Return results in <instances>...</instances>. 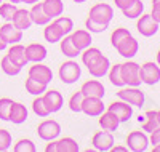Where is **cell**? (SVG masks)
I'll use <instances>...</instances> for the list:
<instances>
[{"label":"cell","mask_w":160,"mask_h":152,"mask_svg":"<svg viewBox=\"0 0 160 152\" xmlns=\"http://www.w3.org/2000/svg\"><path fill=\"white\" fill-rule=\"evenodd\" d=\"M8 58L15 63L18 67H24L26 64H28V56H26V47L21 45V43H13L8 50Z\"/></svg>","instance_id":"obj_18"},{"label":"cell","mask_w":160,"mask_h":152,"mask_svg":"<svg viewBox=\"0 0 160 152\" xmlns=\"http://www.w3.org/2000/svg\"><path fill=\"white\" fill-rule=\"evenodd\" d=\"M109 67H111L109 58L102 54V58H101L98 63H95L91 67H88V72H90V75H93L95 79H101V77H104V75H108Z\"/></svg>","instance_id":"obj_25"},{"label":"cell","mask_w":160,"mask_h":152,"mask_svg":"<svg viewBox=\"0 0 160 152\" xmlns=\"http://www.w3.org/2000/svg\"><path fill=\"white\" fill-rule=\"evenodd\" d=\"M13 99L10 98H0V120H10V109H11Z\"/></svg>","instance_id":"obj_41"},{"label":"cell","mask_w":160,"mask_h":152,"mask_svg":"<svg viewBox=\"0 0 160 152\" xmlns=\"http://www.w3.org/2000/svg\"><path fill=\"white\" fill-rule=\"evenodd\" d=\"M135 0H114V3H115V7L122 11V10H125L130 3H133Z\"/></svg>","instance_id":"obj_46"},{"label":"cell","mask_w":160,"mask_h":152,"mask_svg":"<svg viewBox=\"0 0 160 152\" xmlns=\"http://www.w3.org/2000/svg\"><path fill=\"white\" fill-rule=\"evenodd\" d=\"M80 146L74 138H61L56 141V152H78Z\"/></svg>","instance_id":"obj_31"},{"label":"cell","mask_w":160,"mask_h":152,"mask_svg":"<svg viewBox=\"0 0 160 152\" xmlns=\"http://www.w3.org/2000/svg\"><path fill=\"white\" fill-rule=\"evenodd\" d=\"M28 115H29V112H28V109H26L24 104L13 101L11 109H10V120L8 122H13L15 125H21V123H24L28 120Z\"/></svg>","instance_id":"obj_21"},{"label":"cell","mask_w":160,"mask_h":152,"mask_svg":"<svg viewBox=\"0 0 160 152\" xmlns=\"http://www.w3.org/2000/svg\"><path fill=\"white\" fill-rule=\"evenodd\" d=\"M59 48H61V53L64 54V56H68V58H71V59L80 56V50H77L75 45L72 43L71 35H64V37L59 40Z\"/></svg>","instance_id":"obj_27"},{"label":"cell","mask_w":160,"mask_h":152,"mask_svg":"<svg viewBox=\"0 0 160 152\" xmlns=\"http://www.w3.org/2000/svg\"><path fill=\"white\" fill-rule=\"evenodd\" d=\"M7 45H8V43L5 42V38H3V35L0 34V51H3V50L7 48Z\"/></svg>","instance_id":"obj_49"},{"label":"cell","mask_w":160,"mask_h":152,"mask_svg":"<svg viewBox=\"0 0 160 152\" xmlns=\"http://www.w3.org/2000/svg\"><path fill=\"white\" fill-rule=\"evenodd\" d=\"M158 26L160 24L157 21H154V18L151 15H141L138 18V23H136V29L142 37H152L157 34Z\"/></svg>","instance_id":"obj_12"},{"label":"cell","mask_w":160,"mask_h":152,"mask_svg":"<svg viewBox=\"0 0 160 152\" xmlns=\"http://www.w3.org/2000/svg\"><path fill=\"white\" fill-rule=\"evenodd\" d=\"M82 94L85 96H93V98H104V93H106V88L104 85L101 84L99 80H87L85 84L80 88Z\"/></svg>","instance_id":"obj_15"},{"label":"cell","mask_w":160,"mask_h":152,"mask_svg":"<svg viewBox=\"0 0 160 152\" xmlns=\"http://www.w3.org/2000/svg\"><path fill=\"white\" fill-rule=\"evenodd\" d=\"M117 96H118V99H122L135 107H142L146 103V94L138 87H127V88L122 87L120 91L117 93Z\"/></svg>","instance_id":"obj_4"},{"label":"cell","mask_w":160,"mask_h":152,"mask_svg":"<svg viewBox=\"0 0 160 152\" xmlns=\"http://www.w3.org/2000/svg\"><path fill=\"white\" fill-rule=\"evenodd\" d=\"M53 23L61 29L62 35H68V34H71L74 31V21L71 18H68V16H58V18H55Z\"/></svg>","instance_id":"obj_36"},{"label":"cell","mask_w":160,"mask_h":152,"mask_svg":"<svg viewBox=\"0 0 160 152\" xmlns=\"http://www.w3.org/2000/svg\"><path fill=\"white\" fill-rule=\"evenodd\" d=\"M127 147L133 152H144L149 147V136L144 131H131L127 136Z\"/></svg>","instance_id":"obj_7"},{"label":"cell","mask_w":160,"mask_h":152,"mask_svg":"<svg viewBox=\"0 0 160 152\" xmlns=\"http://www.w3.org/2000/svg\"><path fill=\"white\" fill-rule=\"evenodd\" d=\"M115 50H117V53L120 54V56H123L127 59H133L139 51V43H138V40L135 37L130 35L125 40H122V42L115 47Z\"/></svg>","instance_id":"obj_11"},{"label":"cell","mask_w":160,"mask_h":152,"mask_svg":"<svg viewBox=\"0 0 160 152\" xmlns=\"http://www.w3.org/2000/svg\"><path fill=\"white\" fill-rule=\"evenodd\" d=\"M109 80H111V84L114 87H118V88H122V87H127L125 85V82L122 79V64H114L109 67Z\"/></svg>","instance_id":"obj_32"},{"label":"cell","mask_w":160,"mask_h":152,"mask_svg":"<svg viewBox=\"0 0 160 152\" xmlns=\"http://www.w3.org/2000/svg\"><path fill=\"white\" fill-rule=\"evenodd\" d=\"M85 27H87V31H90L91 34H101V32H104L106 29H108L109 24H101V23H96V21H93V19L87 18Z\"/></svg>","instance_id":"obj_42"},{"label":"cell","mask_w":160,"mask_h":152,"mask_svg":"<svg viewBox=\"0 0 160 152\" xmlns=\"http://www.w3.org/2000/svg\"><path fill=\"white\" fill-rule=\"evenodd\" d=\"M42 5H43L45 13H47V15H48L51 19H55V18L61 16L62 11H64V3H62V0H43Z\"/></svg>","instance_id":"obj_26"},{"label":"cell","mask_w":160,"mask_h":152,"mask_svg":"<svg viewBox=\"0 0 160 152\" xmlns=\"http://www.w3.org/2000/svg\"><path fill=\"white\" fill-rule=\"evenodd\" d=\"M0 34L3 35L5 42L8 45H13V43H19L21 38H22V31L18 29L16 26H13V23L7 21L2 27H0Z\"/></svg>","instance_id":"obj_14"},{"label":"cell","mask_w":160,"mask_h":152,"mask_svg":"<svg viewBox=\"0 0 160 152\" xmlns=\"http://www.w3.org/2000/svg\"><path fill=\"white\" fill-rule=\"evenodd\" d=\"M111 150H112V152H127L128 147H127V146H115V144H114V146L111 147Z\"/></svg>","instance_id":"obj_48"},{"label":"cell","mask_w":160,"mask_h":152,"mask_svg":"<svg viewBox=\"0 0 160 152\" xmlns=\"http://www.w3.org/2000/svg\"><path fill=\"white\" fill-rule=\"evenodd\" d=\"M26 91L32 96H40L47 91V85L42 84V82H37V80L28 77V80H26Z\"/></svg>","instance_id":"obj_34"},{"label":"cell","mask_w":160,"mask_h":152,"mask_svg":"<svg viewBox=\"0 0 160 152\" xmlns=\"http://www.w3.org/2000/svg\"><path fill=\"white\" fill-rule=\"evenodd\" d=\"M10 23H13V26H16L18 29H21V31H28L29 27L32 26V19L29 16V11L26 8H18Z\"/></svg>","instance_id":"obj_20"},{"label":"cell","mask_w":160,"mask_h":152,"mask_svg":"<svg viewBox=\"0 0 160 152\" xmlns=\"http://www.w3.org/2000/svg\"><path fill=\"white\" fill-rule=\"evenodd\" d=\"M98 123H99V127H101L102 130L111 131V133L117 131V128H118V125H120L118 119L111 112V110H104V112L99 115V119H98Z\"/></svg>","instance_id":"obj_23"},{"label":"cell","mask_w":160,"mask_h":152,"mask_svg":"<svg viewBox=\"0 0 160 152\" xmlns=\"http://www.w3.org/2000/svg\"><path fill=\"white\" fill-rule=\"evenodd\" d=\"M59 80L62 82V84H75V82L80 79V75H82V67H80L78 63L69 59V61H66L61 64L59 67Z\"/></svg>","instance_id":"obj_1"},{"label":"cell","mask_w":160,"mask_h":152,"mask_svg":"<svg viewBox=\"0 0 160 152\" xmlns=\"http://www.w3.org/2000/svg\"><path fill=\"white\" fill-rule=\"evenodd\" d=\"M152 3H160V0H152Z\"/></svg>","instance_id":"obj_55"},{"label":"cell","mask_w":160,"mask_h":152,"mask_svg":"<svg viewBox=\"0 0 160 152\" xmlns=\"http://www.w3.org/2000/svg\"><path fill=\"white\" fill-rule=\"evenodd\" d=\"M37 134H38L40 139H43V141H53L61 134V125L56 120L47 119L37 127Z\"/></svg>","instance_id":"obj_6"},{"label":"cell","mask_w":160,"mask_h":152,"mask_svg":"<svg viewBox=\"0 0 160 152\" xmlns=\"http://www.w3.org/2000/svg\"><path fill=\"white\" fill-rule=\"evenodd\" d=\"M43 37H45V40H47L48 43H56V42H59L64 35H62V32H61L59 27L53 23V21H50L48 24H45Z\"/></svg>","instance_id":"obj_29"},{"label":"cell","mask_w":160,"mask_h":152,"mask_svg":"<svg viewBox=\"0 0 160 152\" xmlns=\"http://www.w3.org/2000/svg\"><path fill=\"white\" fill-rule=\"evenodd\" d=\"M22 3H29V5H34V3H37L38 0H21Z\"/></svg>","instance_id":"obj_50"},{"label":"cell","mask_w":160,"mask_h":152,"mask_svg":"<svg viewBox=\"0 0 160 152\" xmlns=\"http://www.w3.org/2000/svg\"><path fill=\"white\" fill-rule=\"evenodd\" d=\"M0 67H2L3 74H7L8 77H15V75H18L21 72V67H18L15 63H13L8 58V54H5V56L2 58V61H0Z\"/></svg>","instance_id":"obj_35"},{"label":"cell","mask_w":160,"mask_h":152,"mask_svg":"<svg viewBox=\"0 0 160 152\" xmlns=\"http://www.w3.org/2000/svg\"><path fill=\"white\" fill-rule=\"evenodd\" d=\"M71 40H72V43L75 45L77 50H85L91 45V32L87 31V29H77V31H72L71 34Z\"/></svg>","instance_id":"obj_17"},{"label":"cell","mask_w":160,"mask_h":152,"mask_svg":"<svg viewBox=\"0 0 160 152\" xmlns=\"http://www.w3.org/2000/svg\"><path fill=\"white\" fill-rule=\"evenodd\" d=\"M104 103L102 98H93V96H83V101H82V112L88 117H99L104 112Z\"/></svg>","instance_id":"obj_8"},{"label":"cell","mask_w":160,"mask_h":152,"mask_svg":"<svg viewBox=\"0 0 160 152\" xmlns=\"http://www.w3.org/2000/svg\"><path fill=\"white\" fill-rule=\"evenodd\" d=\"M154 152H160V144H157V146H154Z\"/></svg>","instance_id":"obj_52"},{"label":"cell","mask_w":160,"mask_h":152,"mask_svg":"<svg viewBox=\"0 0 160 152\" xmlns=\"http://www.w3.org/2000/svg\"><path fill=\"white\" fill-rule=\"evenodd\" d=\"M155 63H157V64L160 66V50L157 51V58H155Z\"/></svg>","instance_id":"obj_51"},{"label":"cell","mask_w":160,"mask_h":152,"mask_svg":"<svg viewBox=\"0 0 160 152\" xmlns=\"http://www.w3.org/2000/svg\"><path fill=\"white\" fill-rule=\"evenodd\" d=\"M139 77L141 82L149 87H154L160 82V66L154 61H148L139 66Z\"/></svg>","instance_id":"obj_3"},{"label":"cell","mask_w":160,"mask_h":152,"mask_svg":"<svg viewBox=\"0 0 160 152\" xmlns=\"http://www.w3.org/2000/svg\"><path fill=\"white\" fill-rule=\"evenodd\" d=\"M32 110H34V114L38 115V117H48L51 112H50V109L43 99V96L40 94V96H35V99L32 101Z\"/></svg>","instance_id":"obj_33"},{"label":"cell","mask_w":160,"mask_h":152,"mask_svg":"<svg viewBox=\"0 0 160 152\" xmlns=\"http://www.w3.org/2000/svg\"><path fill=\"white\" fill-rule=\"evenodd\" d=\"M108 110H111V112L118 119L120 123H123V122H128L131 117H133V106L125 103V101H114L108 106Z\"/></svg>","instance_id":"obj_10"},{"label":"cell","mask_w":160,"mask_h":152,"mask_svg":"<svg viewBox=\"0 0 160 152\" xmlns=\"http://www.w3.org/2000/svg\"><path fill=\"white\" fill-rule=\"evenodd\" d=\"M131 35V32L128 31V29H125V27H118V29H115L112 34H111V45L115 48L122 40H125L127 37H130Z\"/></svg>","instance_id":"obj_37"},{"label":"cell","mask_w":160,"mask_h":152,"mask_svg":"<svg viewBox=\"0 0 160 152\" xmlns=\"http://www.w3.org/2000/svg\"><path fill=\"white\" fill-rule=\"evenodd\" d=\"M88 18L101 24H109L114 18V8L109 3H96L90 8Z\"/></svg>","instance_id":"obj_5"},{"label":"cell","mask_w":160,"mask_h":152,"mask_svg":"<svg viewBox=\"0 0 160 152\" xmlns=\"http://www.w3.org/2000/svg\"><path fill=\"white\" fill-rule=\"evenodd\" d=\"M42 96H43V99H45V103H47L51 114L61 110V107L64 104V98H62V94L58 90H47Z\"/></svg>","instance_id":"obj_16"},{"label":"cell","mask_w":160,"mask_h":152,"mask_svg":"<svg viewBox=\"0 0 160 152\" xmlns=\"http://www.w3.org/2000/svg\"><path fill=\"white\" fill-rule=\"evenodd\" d=\"M91 144L98 152H108L114 146V134L111 131H96L91 138Z\"/></svg>","instance_id":"obj_9"},{"label":"cell","mask_w":160,"mask_h":152,"mask_svg":"<svg viewBox=\"0 0 160 152\" xmlns=\"http://www.w3.org/2000/svg\"><path fill=\"white\" fill-rule=\"evenodd\" d=\"M11 134L8 130L0 128V152H5L11 147Z\"/></svg>","instance_id":"obj_43"},{"label":"cell","mask_w":160,"mask_h":152,"mask_svg":"<svg viewBox=\"0 0 160 152\" xmlns=\"http://www.w3.org/2000/svg\"><path fill=\"white\" fill-rule=\"evenodd\" d=\"M82 101H83V94L82 91H75L71 98H69V109L72 110V112H82Z\"/></svg>","instance_id":"obj_38"},{"label":"cell","mask_w":160,"mask_h":152,"mask_svg":"<svg viewBox=\"0 0 160 152\" xmlns=\"http://www.w3.org/2000/svg\"><path fill=\"white\" fill-rule=\"evenodd\" d=\"M151 16L154 18V21H157L160 24V3H152V13Z\"/></svg>","instance_id":"obj_45"},{"label":"cell","mask_w":160,"mask_h":152,"mask_svg":"<svg viewBox=\"0 0 160 152\" xmlns=\"http://www.w3.org/2000/svg\"><path fill=\"white\" fill-rule=\"evenodd\" d=\"M80 56H82V63L85 64V67L88 69V67H91L95 63H98L101 58H102V51L99 50V48H96V47H88V48H85V50H82L80 51Z\"/></svg>","instance_id":"obj_24"},{"label":"cell","mask_w":160,"mask_h":152,"mask_svg":"<svg viewBox=\"0 0 160 152\" xmlns=\"http://www.w3.org/2000/svg\"><path fill=\"white\" fill-rule=\"evenodd\" d=\"M8 2H11V3H19L21 0H8Z\"/></svg>","instance_id":"obj_54"},{"label":"cell","mask_w":160,"mask_h":152,"mask_svg":"<svg viewBox=\"0 0 160 152\" xmlns=\"http://www.w3.org/2000/svg\"><path fill=\"white\" fill-rule=\"evenodd\" d=\"M72 2H75V3H83V2H87V0H72Z\"/></svg>","instance_id":"obj_53"},{"label":"cell","mask_w":160,"mask_h":152,"mask_svg":"<svg viewBox=\"0 0 160 152\" xmlns=\"http://www.w3.org/2000/svg\"><path fill=\"white\" fill-rule=\"evenodd\" d=\"M29 16L32 19V24H37V26H45V24H48L51 21V18L45 13L43 5L40 3V2H37V3L32 5V8L29 10Z\"/></svg>","instance_id":"obj_22"},{"label":"cell","mask_w":160,"mask_h":152,"mask_svg":"<svg viewBox=\"0 0 160 152\" xmlns=\"http://www.w3.org/2000/svg\"><path fill=\"white\" fill-rule=\"evenodd\" d=\"M149 143H151L152 146H157V144H160V127H158V128H155L154 131H151V136H149Z\"/></svg>","instance_id":"obj_44"},{"label":"cell","mask_w":160,"mask_h":152,"mask_svg":"<svg viewBox=\"0 0 160 152\" xmlns=\"http://www.w3.org/2000/svg\"><path fill=\"white\" fill-rule=\"evenodd\" d=\"M13 150H15V152H35V150H37V147H35L34 141L22 138V139H19V141L15 144Z\"/></svg>","instance_id":"obj_40"},{"label":"cell","mask_w":160,"mask_h":152,"mask_svg":"<svg viewBox=\"0 0 160 152\" xmlns=\"http://www.w3.org/2000/svg\"><path fill=\"white\" fill-rule=\"evenodd\" d=\"M144 11V3L142 0H135L133 3H130L125 10H122V15L127 18V19H136L142 15Z\"/></svg>","instance_id":"obj_30"},{"label":"cell","mask_w":160,"mask_h":152,"mask_svg":"<svg viewBox=\"0 0 160 152\" xmlns=\"http://www.w3.org/2000/svg\"><path fill=\"white\" fill-rule=\"evenodd\" d=\"M160 127V122H158V115H157V110H148L144 114V120L141 122V128L146 133H151L155 128Z\"/></svg>","instance_id":"obj_28"},{"label":"cell","mask_w":160,"mask_h":152,"mask_svg":"<svg viewBox=\"0 0 160 152\" xmlns=\"http://www.w3.org/2000/svg\"><path fill=\"white\" fill-rule=\"evenodd\" d=\"M18 10L16 3H0V18H3L5 21H11L13 15H15V11Z\"/></svg>","instance_id":"obj_39"},{"label":"cell","mask_w":160,"mask_h":152,"mask_svg":"<svg viewBox=\"0 0 160 152\" xmlns=\"http://www.w3.org/2000/svg\"><path fill=\"white\" fill-rule=\"evenodd\" d=\"M50 144H47L45 147V152H56V139H53V141H48Z\"/></svg>","instance_id":"obj_47"},{"label":"cell","mask_w":160,"mask_h":152,"mask_svg":"<svg viewBox=\"0 0 160 152\" xmlns=\"http://www.w3.org/2000/svg\"><path fill=\"white\" fill-rule=\"evenodd\" d=\"M122 79L127 87H139L142 82L139 77V64L133 59H127L122 64Z\"/></svg>","instance_id":"obj_2"},{"label":"cell","mask_w":160,"mask_h":152,"mask_svg":"<svg viewBox=\"0 0 160 152\" xmlns=\"http://www.w3.org/2000/svg\"><path fill=\"white\" fill-rule=\"evenodd\" d=\"M157 115H158V122H160V110H157Z\"/></svg>","instance_id":"obj_56"},{"label":"cell","mask_w":160,"mask_h":152,"mask_svg":"<svg viewBox=\"0 0 160 152\" xmlns=\"http://www.w3.org/2000/svg\"><path fill=\"white\" fill-rule=\"evenodd\" d=\"M0 3H2V0H0Z\"/></svg>","instance_id":"obj_57"},{"label":"cell","mask_w":160,"mask_h":152,"mask_svg":"<svg viewBox=\"0 0 160 152\" xmlns=\"http://www.w3.org/2000/svg\"><path fill=\"white\" fill-rule=\"evenodd\" d=\"M29 77L37 80V82H42V84L48 85L50 82L53 80V72L51 69L42 63H34L31 67H29Z\"/></svg>","instance_id":"obj_13"},{"label":"cell","mask_w":160,"mask_h":152,"mask_svg":"<svg viewBox=\"0 0 160 152\" xmlns=\"http://www.w3.org/2000/svg\"><path fill=\"white\" fill-rule=\"evenodd\" d=\"M47 48L42 43H29L26 47V56H28V61L31 63H42L47 58Z\"/></svg>","instance_id":"obj_19"}]
</instances>
